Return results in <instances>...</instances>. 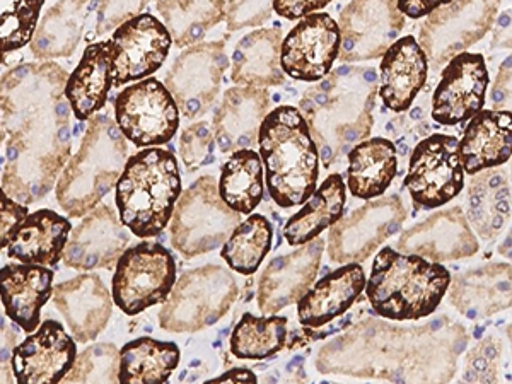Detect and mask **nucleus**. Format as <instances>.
<instances>
[{
	"label": "nucleus",
	"mask_w": 512,
	"mask_h": 384,
	"mask_svg": "<svg viewBox=\"0 0 512 384\" xmlns=\"http://www.w3.org/2000/svg\"><path fill=\"white\" fill-rule=\"evenodd\" d=\"M448 338L439 340L436 328L417 326L412 330L366 321L352 326L344 337L320 352L321 373H342L359 378L388 381H448L453 378L458 350Z\"/></svg>",
	"instance_id": "nucleus-1"
},
{
	"label": "nucleus",
	"mask_w": 512,
	"mask_h": 384,
	"mask_svg": "<svg viewBox=\"0 0 512 384\" xmlns=\"http://www.w3.org/2000/svg\"><path fill=\"white\" fill-rule=\"evenodd\" d=\"M378 88L376 70L345 64L304 91L297 110L308 123L326 169L371 135Z\"/></svg>",
	"instance_id": "nucleus-2"
},
{
	"label": "nucleus",
	"mask_w": 512,
	"mask_h": 384,
	"mask_svg": "<svg viewBox=\"0 0 512 384\" xmlns=\"http://www.w3.org/2000/svg\"><path fill=\"white\" fill-rule=\"evenodd\" d=\"M265 183L280 209L303 205L316 190L320 151L308 123L294 106L268 111L258 132Z\"/></svg>",
	"instance_id": "nucleus-3"
},
{
	"label": "nucleus",
	"mask_w": 512,
	"mask_h": 384,
	"mask_svg": "<svg viewBox=\"0 0 512 384\" xmlns=\"http://www.w3.org/2000/svg\"><path fill=\"white\" fill-rule=\"evenodd\" d=\"M70 111L65 99L57 110L11 134L0 188L19 204H35L45 197L69 161Z\"/></svg>",
	"instance_id": "nucleus-4"
},
{
	"label": "nucleus",
	"mask_w": 512,
	"mask_h": 384,
	"mask_svg": "<svg viewBox=\"0 0 512 384\" xmlns=\"http://www.w3.org/2000/svg\"><path fill=\"white\" fill-rule=\"evenodd\" d=\"M451 284L449 270L419 255L386 246L379 251L366 282L367 301L383 318L420 320L432 315Z\"/></svg>",
	"instance_id": "nucleus-5"
},
{
	"label": "nucleus",
	"mask_w": 512,
	"mask_h": 384,
	"mask_svg": "<svg viewBox=\"0 0 512 384\" xmlns=\"http://www.w3.org/2000/svg\"><path fill=\"white\" fill-rule=\"evenodd\" d=\"M181 195V176L175 154L149 147L123 166L117 181L118 216L137 238L163 233Z\"/></svg>",
	"instance_id": "nucleus-6"
},
{
	"label": "nucleus",
	"mask_w": 512,
	"mask_h": 384,
	"mask_svg": "<svg viewBox=\"0 0 512 384\" xmlns=\"http://www.w3.org/2000/svg\"><path fill=\"white\" fill-rule=\"evenodd\" d=\"M74 158L57 181V202L69 217L86 216L117 185L127 163L128 146L117 123L105 115L88 120Z\"/></svg>",
	"instance_id": "nucleus-7"
},
{
	"label": "nucleus",
	"mask_w": 512,
	"mask_h": 384,
	"mask_svg": "<svg viewBox=\"0 0 512 384\" xmlns=\"http://www.w3.org/2000/svg\"><path fill=\"white\" fill-rule=\"evenodd\" d=\"M241 214L227 207L214 176H200L181 192L171 216V243L185 258H197L226 243Z\"/></svg>",
	"instance_id": "nucleus-8"
},
{
	"label": "nucleus",
	"mask_w": 512,
	"mask_h": 384,
	"mask_svg": "<svg viewBox=\"0 0 512 384\" xmlns=\"http://www.w3.org/2000/svg\"><path fill=\"white\" fill-rule=\"evenodd\" d=\"M238 297L233 274L221 265L193 268L175 282L159 313L163 330L198 332L226 315Z\"/></svg>",
	"instance_id": "nucleus-9"
},
{
	"label": "nucleus",
	"mask_w": 512,
	"mask_h": 384,
	"mask_svg": "<svg viewBox=\"0 0 512 384\" xmlns=\"http://www.w3.org/2000/svg\"><path fill=\"white\" fill-rule=\"evenodd\" d=\"M176 282L173 255L158 243L142 241L123 251L111 282L113 303L128 316H137L164 303Z\"/></svg>",
	"instance_id": "nucleus-10"
},
{
	"label": "nucleus",
	"mask_w": 512,
	"mask_h": 384,
	"mask_svg": "<svg viewBox=\"0 0 512 384\" xmlns=\"http://www.w3.org/2000/svg\"><path fill=\"white\" fill-rule=\"evenodd\" d=\"M69 74L55 62L23 64L0 77V125L6 134L57 110Z\"/></svg>",
	"instance_id": "nucleus-11"
},
{
	"label": "nucleus",
	"mask_w": 512,
	"mask_h": 384,
	"mask_svg": "<svg viewBox=\"0 0 512 384\" xmlns=\"http://www.w3.org/2000/svg\"><path fill=\"white\" fill-rule=\"evenodd\" d=\"M502 0H451L431 12L420 30V48L427 62L443 67L473 47L494 26Z\"/></svg>",
	"instance_id": "nucleus-12"
},
{
	"label": "nucleus",
	"mask_w": 512,
	"mask_h": 384,
	"mask_svg": "<svg viewBox=\"0 0 512 384\" xmlns=\"http://www.w3.org/2000/svg\"><path fill=\"white\" fill-rule=\"evenodd\" d=\"M115 117L123 137L137 147L168 144L180 125L175 98L154 77L137 81L118 94Z\"/></svg>",
	"instance_id": "nucleus-13"
},
{
	"label": "nucleus",
	"mask_w": 512,
	"mask_h": 384,
	"mask_svg": "<svg viewBox=\"0 0 512 384\" xmlns=\"http://www.w3.org/2000/svg\"><path fill=\"white\" fill-rule=\"evenodd\" d=\"M405 187L424 209H437L458 197L465 187L460 140L434 134L419 142L410 156Z\"/></svg>",
	"instance_id": "nucleus-14"
},
{
	"label": "nucleus",
	"mask_w": 512,
	"mask_h": 384,
	"mask_svg": "<svg viewBox=\"0 0 512 384\" xmlns=\"http://www.w3.org/2000/svg\"><path fill=\"white\" fill-rule=\"evenodd\" d=\"M227 67L229 60L222 41L192 45L173 62L164 77V86L183 117L195 120L210 110L219 96Z\"/></svg>",
	"instance_id": "nucleus-15"
},
{
	"label": "nucleus",
	"mask_w": 512,
	"mask_h": 384,
	"mask_svg": "<svg viewBox=\"0 0 512 384\" xmlns=\"http://www.w3.org/2000/svg\"><path fill=\"white\" fill-rule=\"evenodd\" d=\"M407 209L398 195L378 198L338 219L328 236V255L335 263L364 262L386 239L400 231Z\"/></svg>",
	"instance_id": "nucleus-16"
},
{
	"label": "nucleus",
	"mask_w": 512,
	"mask_h": 384,
	"mask_svg": "<svg viewBox=\"0 0 512 384\" xmlns=\"http://www.w3.org/2000/svg\"><path fill=\"white\" fill-rule=\"evenodd\" d=\"M405 16L396 0H352L340 14V52L344 64L378 59L398 40Z\"/></svg>",
	"instance_id": "nucleus-17"
},
{
	"label": "nucleus",
	"mask_w": 512,
	"mask_h": 384,
	"mask_svg": "<svg viewBox=\"0 0 512 384\" xmlns=\"http://www.w3.org/2000/svg\"><path fill=\"white\" fill-rule=\"evenodd\" d=\"M340 52V30L326 12H313L282 40L280 65L294 81L316 82L333 69Z\"/></svg>",
	"instance_id": "nucleus-18"
},
{
	"label": "nucleus",
	"mask_w": 512,
	"mask_h": 384,
	"mask_svg": "<svg viewBox=\"0 0 512 384\" xmlns=\"http://www.w3.org/2000/svg\"><path fill=\"white\" fill-rule=\"evenodd\" d=\"M113 41V86L142 81L161 69L171 50L166 26L151 14L120 24Z\"/></svg>",
	"instance_id": "nucleus-19"
},
{
	"label": "nucleus",
	"mask_w": 512,
	"mask_h": 384,
	"mask_svg": "<svg viewBox=\"0 0 512 384\" xmlns=\"http://www.w3.org/2000/svg\"><path fill=\"white\" fill-rule=\"evenodd\" d=\"M489 72L480 53H458L449 60L432 96V118L453 127L468 122L483 110L489 88Z\"/></svg>",
	"instance_id": "nucleus-20"
},
{
	"label": "nucleus",
	"mask_w": 512,
	"mask_h": 384,
	"mask_svg": "<svg viewBox=\"0 0 512 384\" xmlns=\"http://www.w3.org/2000/svg\"><path fill=\"white\" fill-rule=\"evenodd\" d=\"M325 239H311L292 253L268 263L258 280V309L262 315H275L297 303L315 282L320 270Z\"/></svg>",
	"instance_id": "nucleus-21"
},
{
	"label": "nucleus",
	"mask_w": 512,
	"mask_h": 384,
	"mask_svg": "<svg viewBox=\"0 0 512 384\" xmlns=\"http://www.w3.org/2000/svg\"><path fill=\"white\" fill-rule=\"evenodd\" d=\"M128 236L125 224L110 205H96L86 219L70 231L62 260L79 272H93L118 262L127 250Z\"/></svg>",
	"instance_id": "nucleus-22"
},
{
	"label": "nucleus",
	"mask_w": 512,
	"mask_h": 384,
	"mask_svg": "<svg viewBox=\"0 0 512 384\" xmlns=\"http://www.w3.org/2000/svg\"><path fill=\"white\" fill-rule=\"evenodd\" d=\"M76 355V342L64 326L48 320L12 349V376L18 383H59L69 373Z\"/></svg>",
	"instance_id": "nucleus-23"
},
{
	"label": "nucleus",
	"mask_w": 512,
	"mask_h": 384,
	"mask_svg": "<svg viewBox=\"0 0 512 384\" xmlns=\"http://www.w3.org/2000/svg\"><path fill=\"white\" fill-rule=\"evenodd\" d=\"M396 250L434 262H453L478 251V239L461 207L439 210L400 236Z\"/></svg>",
	"instance_id": "nucleus-24"
},
{
	"label": "nucleus",
	"mask_w": 512,
	"mask_h": 384,
	"mask_svg": "<svg viewBox=\"0 0 512 384\" xmlns=\"http://www.w3.org/2000/svg\"><path fill=\"white\" fill-rule=\"evenodd\" d=\"M52 296L76 342H91L110 321L113 297L96 274L86 272L65 280Z\"/></svg>",
	"instance_id": "nucleus-25"
},
{
	"label": "nucleus",
	"mask_w": 512,
	"mask_h": 384,
	"mask_svg": "<svg viewBox=\"0 0 512 384\" xmlns=\"http://www.w3.org/2000/svg\"><path fill=\"white\" fill-rule=\"evenodd\" d=\"M268 108L270 94L265 88L236 86L227 89L212 122L214 139L221 154L253 149Z\"/></svg>",
	"instance_id": "nucleus-26"
},
{
	"label": "nucleus",
	"mask_w": 512,
	"mask_h": 384,
	"mask_svg": "<svg viewBox=\"0 0 512 384\" xmlns=\"http://www.w3.org/2000/svg\"><path fill=\"white\" fill-rule=\"evenodd\" d=\"M427 64L424 50L414 36H403L383 53L378 94L388 110H410L427 82Z\"/></svg>",
	"instance_id": "nucleus-27"
},
{
	"label": "nucleus",
	"mask_w": 512,
	"mask_h": 384,
	"mask_svg": "<svg viewBox=\"0 0 512 384\" xmlns=\"http://www.w3.org/2000/svg\"><path fill=\"white\" fill-rule=\"evenodd\" d=\"M53 294V272L35 263H11L0 268V299L6 315L24 332L40 326L43 306Z\"/></svg>",
	"instance_id": "nucleus-28"
},
{
	"label": "nucleus",
	"mask_w": 512,
	"mask_h": 384,
	"mask_svg": "<svg viewBox=\"0 0 512 384\" xmlns=\"http://www.w3.org/2000/svg\"><path fill=\"white\" fill-rule=\"evenodd\" d=\"M511 147V110L478 111L460 140L463 171L477 175L485 169L501 168L511 159Z\"/></svg>",
	"instance_id": "nucleus-29"
},
{
	"label": "nucleus",
	"mask_w": 512,
	"mask_h": 384,
	"mask_svg": "<svg viewBox=\"0 0 512 384\" xmlns=\"http://www.w3.org/2000/svg\"><path fill=\"white\" fill-rule=\"evenodd\" d=\"M99 0H59L38 19L30 41L31 52L41 60L69 57L81 43Z\"/></svg>",
	"instance_id": "nucleus-30"
},
{
	"label": "nucleus",
	"mask_w": 512,
	"mask_h": 384,
	"mask_svg": "<svg viewBox=\"0 0 512 384\" xmlns=\"http://www.w3.org/2000/svg\"><path fill=\"white\" fill-rule=\"evenodd\" d=\"M113 88V41L86 48L77 69L65 84L64 96L79 122H88L103 106Z\"/></svg>",
	"instance_id": "nucleus-31"
},
{
	"label": "nucleus",
	"mask_w": 512,
	"mask_h": 384,
	"mask_svg": "<svg viewBox=\"0 0 512 384\" xmlns=\"http://www.w3.org/2000/svg\"><path fill=\"white\" fill-rule=\"evenodd\" d=\"M449 299L454 308L470 320L487 318L511 308V265L492 263L456 275Z\"/></svg>",
	"instance_id": "nucleus-32"
},
{
	"label": "nucleus",
	"mask_w": 512,
	"mask_h": 384,
	"mask_svg": "<svg viewBox=\"0 0 512 384\" xmlns=\"http://www.w3.org/2000/svg\"><path fill=\"white\" fill-rule=\"evenodd\" d=\"M366 287V274L359 263H347L326 275L297 301V316L304 326L321 328L332 323L355 303Z\"/></svg>",
	"instance_id": "nucleus-33"
},
{
	"label": "nucleus",
	"mask_w": 512,
	"mask_h": 384,
	"mask_svg": "<svg viewBox=\"0 0 512 384\" xmlns=\"http://www.w3.org/2000/svg\"><path fill=\"white\" fill-rule=\"evenodd\" d=\"M284 35L279 28L251 31L234 48L231 79L238 86H282L286 74L280 65Z\"/></svg>",
	"instance_id": "nucleus-34"
},
{
	"label": "nucleus",
	"mask_w": 512,
	"mask_h": 384,
	"mask_svg": "<svg viewBox=\"0 0 512 384\" xmlns=\"http://www.w3.org/2000/svg\"><path fill=\"white\" fill-rule=\"evenodd\" d=\"M72 226L53 210H38L19 224L9 241V256L21 263L55 265L64 253Z\"/></svg>",
	"instance_id": "nucleus-35"
},
{
	"label": "nucleus",
	"mask_w": 512,
	"mask_h": 384,
	"mask_svg": "<svg viewBox=\"0 0 512 384\" xmlns=\"http://www.w3.org/2000/svg\"><path fill=\"white\" fill-rule=\"evenodd\" d=\"M347 158V185L355 198L373 200L383 195L395 180L398 151L391 140L383 137L362 140L350 149Z\"/></svg>",
	"instance_id": "nucleus-36"
},
{
	"label": "nucleus",
	"mask_w": 512,
	"mask_h": 384,
	"mask_svg": "<svg viewBox=\"0 0 512 384\" xmlns=\"http://www.w3.org/2000/svg\"><path fill=\"white\" fill-rule=\"evenodd\" d=\"M468 187V216L478 236L494 239L511 216V180L502 169L477 173Z\"/></svg>",
	"instance_id": "nucleus-37"
},
{
	"label": "nucleus",
	"mask_w": 512,
	"mask_h": 384,
	"mask_svg": "<svg viewBox=\"0 0 512 384\" xmlns=\"http://www.w3.org/2000/svg\"><path fill=\"white\" fill-rule=\"evenodd\" d=\"M347 200L342 175L333 173L323 185L306 200L308 204L287 221L284 226V238L291 246H301L311 239L318 238L325 229L332 227L344 216Z\"/></svg>",
	"instance_id": "nucleus-38"
},
{
	"label": "nucleus",
	"mask_w": 512,
	"mask_h": 384,
	"mask_svg": "<svg viewBox=\"0 0 512 384\" xmlns=\"http://www.w3.org/2000/svg\"><path fill=\"white\" fill-rule=\"evenodd\" d=\"M180 361V349L173 342L137 338L120 350L118 383H166Z\"/></svg>",
	"instance_id": "nucleus-39"
},
{
	"label": "nucleus",
	"mask_w": 512,
	"mask_h": 384,
	"mask_svg": "<svg viewBox=\"0 0 512 384\" xmlns=\"http://www.w3.org/2000/svg\"><path fill=\"white\" fill-rule=\"evenodd\" d=\"M158 11L176 47L204 40L226 16V0H158Z\"/></svg>",
	"instance_id": "nucleus-40"
},
{
	"label": "nucleus",
	"mask_w": 512,
	"mask_h": 384,
	"mask_svg": "<svg viewBox=\"0 0 512 384\" xmlns=\"http://www.w3.org/2000/svg\"><path fill=\"white\" fill-rule=\"evenodd\" d=\"M263 163L253 149L234 151L222 166L219 195L239 214H251L263 198Z\"/></svg>",
	"instance_id": "nucleus-41"
},
{
	"label": "nucleus",
	"mask_w": 512,
	"mask_h": 384,
	"mask_svg": "<svg viewBox=\"0 0 512 384\" xmlns=\"http://www.w3.org/2000/svg\"><path fill=\"white\" fill-rule=\"evenodd\" d=\"M286 316H255L246 313L229 338L231 352L238 359L265 361L287 345Z\"/></svg>",
	"instance_id": "nucleus-42"
},
{
	"label": "nucleus",
	"mask_w": 512,
	"mask_h": 384,
	"mask_svg": "<svg viewBox=\"0 0 512 384\" xmlns=\"http://www.w3.org/2000/svg\"><path fill=\"white\" fill-rule=\"evenodd\" d=\"M274 227L267 217L253 214L239 222L222 245V260L241 275H253L272 250Z\"/></svg>",
	"instance_id": "nucleus-43"
},
{
	"label": "nucleus",
	"mask_w": 512,
	"mask_h": 384,
	"mask_svg": "<svg viewBox=\"0 0 512 384\" xmlns=\"http://www.w3.org/2000/svg\"><path fill=\"white\" fill-rule=\"evenodd\" d=\"M45 0H0V52L9 55L33 38Z\"/></svg>",
	"instance_id": "nucleus-44"
},
{
	"label": "nucleus",
	"mask_w": 512,
	"mask_h": 384,
	"mask_svg": "<svg viewBox=\"0 0 512 384\" xmlns=\"http://www.w3.org/2000/svg\"><path fill=\"white\" fill-rule=\"evenodd\" d=\"M120 350L111 344H96L76 355L64 383H117Z\"/></svg>",
	"instance_id": "nucleus-45"
},
{
	"label": "nucleus",
	"mask_w": 512,
	"mask_h": 384,
	"mask_svg": "<svg viewBox=\"0 0 512 384\" xmlns=\"http://www.w3.org/2000/svg\"><path fill=\"white\" fill-rule=\"evenodd\" d=\"M214 128L209 123H193L183 130L180 137V156L187 166L188 173H195L200 168L214 161Z\"/></svg>",
	"instance_id": "nucleus-46"
},
{
	"label": "nucleus",
	"mask_w": 512,
	"mask_h": 384,
	"mask_svg": "<svg viewBox=\"0 0 512 384\" xmlns=\"http://www.w3.org/2000/svg\"><path fill=\"white\" fill-rule=\"evenodd\" d=\"M274 12V0H226L227 30L239 31L267 23Z\"/></svg>",
	"instance_id": "nucleus-47"
},
{
	"label": "nucleus",
	"mask_w": 512,
	"mask_h": 384,
	"mask_svg": "<svg viewBox=\"0 0 512 384\" xmlns=\"http://www.w3.org/2000/svg\"><path fill=\"white\" fill-rule=\"evenodd\" d=\"M149 2L151 0H99L96 33L105 35L108 31L118 28L120 24L137 18Z\"/></svg>",
	"instance_id": "nucleus-48"
},
{
	"label": "nucleus",
	"mask_w": 512,
	"mask_h": 384,
	"mask_svg": "<svg viewBox=\"0 0 512 384\" xmlns=\"http://www.w3.org/2000/svg\"><path fill=\"white\" fill-rule=\"evenodd\" d=\"M28 205L19 204L0 188V250H4L19 224L28 217Z\"/></svg>",
	"instance_id": "nucleus-49"
},
{
	"label": "nucleus",
	"mask_w": 512,
	"mask_h": 384,
	"mask_svg": "<svg viewBox=\"0 0 512 384\" xmlns=\"http://www.w3.org/2000/svg\"><path fill=\"white\" fill-rule=\"evenodd\" d=\"M499 349H495L492 338L485 340V344L473 350L468 359V373L465 378L468 381H494V369L490 367V361H497Z\"/></svg>",
	"instance_id": "nucleus-50"
},
{
	"label": "nucleus",
	"mask_w": 512,
	"mask_h": 384,
	"mask_svg": "<svg viewBox=\"0 0 512 384\" xmlns=\"http://www.w3.org/2000/svg\"><path fill=\"white\" fill-rule=\"evenodd\" d=\"M332 0H274L275 14L287 21H297L308 14L325 9Z\"/></svg>",
	"instance_id": "nucleus-51"
},
{
	"label": "nucleus",
	"mask_w": 512,
	"mask_h": 384,
	"mask_svg": "<svg viewBox=\"0 0 512 384\" xmlns=\"http://www.w3.org/2000/svg\"><path fill=\"white\" fill-rule=\"evenodd\" d=\"M490 96H492V105L497 106L495 110H504L502 106L511 103V57H507L506 62L501 65Z\"/></svg>",
	"instance_id": "nucleus-52"
},
{
	"label": "nucleus",
	"mask_w": 512,
	"mask_h": 384,
	"mask_svg": "<svg viewBox=\"0 0 512 384\" xmlns=\"http://www.w3.org/2000/svg\"><path fill=\"white\" fill-rule=\"evenodd\" d=\"M449 2L451 0H396V6H398V11L402 12L403 16L420 19L429 16L431 12L436 11L441 6H446Z\"/></svg>",
	"instance_id": "nucleus-53"
},
{
	"label": "nucleus",
	"mask_w": 512,
	"mask_h": 384,
	"mask_svg": "<svg viewBox=\"0 0 512 384\" xmlns=\"http://www.w3.org/2000/svg\"><path fill=\"white\" fill-rule=\"evenodd\" d=\"M7 332V326L4 325V321L0 320V342H4V340H9V338H4V333ZM12 342H7V344L0 345V381H11L12 371L7 367V362H11V354H12Z\"/></svg>",
	"instance_id": "nucleus-54"
},
{
	"label": "nucleus",
	"mask_w": 512,
	"mask_h": 384,
	"mask_svg": "<svg viewBox=\"0 0 512 384\" xmlns=\"http://www.w3.org/2000/svg\"><path fill=\"white\" fill-rule=\"evenodd\" d=\"M255 374L251 373L250 369L246 367H238L233 371H227L226 374H222L219 378L212 379L209 383H256Z\"/></svg>",
	"instance_id": "nucleus-55"
},
{
	"label": "nucleus",
	"mask_w": 512,
	"mask_h": 384,
	"mask_svg": "<svg viewBox=\"0 0 512 384\" xmlns=\"http://www.w3.org/2000/svg\"><path fill=\"white\" fill-rule=\"evenodd\" d=\"M4 137H6V130L2 128V125H0V144L4 142Z\"/></svg>",
	"instance_id": "nucleus-56"
},
{
	"label": "nucleus",
	"mask_w": 512,
	"mask_h": 384,
	"mask_svg": "<svg viewBox=\"0 0 512 384\" xmlns=\"http://www.w3.org/2000/svg\"><path fill=\"white\" fill-rule=\"evenodd\" d=\"M7 55H4V53L0 52V65L4 64V60H6Z\"/></svg>",
	"instance_id": "nucleus-57"
}]
</instances>
